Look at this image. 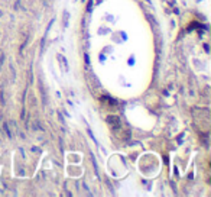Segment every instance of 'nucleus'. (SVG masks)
<instances>
[{
  "label": "nucleus",
  "instance_id": "obj_1",
  "mask_svg": "<svg viewBox=\"0 0 211 197\" xmlns=\"http://www.w3.org/2000/svg\"><path fill=\"white\" fill-rule=\"evenodd\" d=\"M106 122H107V125L110 126L113 130H117L120 129V126H121V122H120V117L117 115H109L106 117Z\"/></svg>",
  "mask_w": 211,
  "mask_h": 197
},
{
  "label": "nucleus",
  "instance_id": "obj_2",
  "mask_svg": "<svg viewBox=\"0 0 211 197\" xmlns=\"http://www.w3.org/2000/svg\"><path fill=\"white\" fill-rule=\"evenodd\" d=\"M58 58H59V60H61V61H62V64H64V67H65V70H70V65H68V63H67V58L64 57V55H61V54H59V55H58Z\"/></svg>",
  "mask_w": 211,
  "mask_h": 197
},
{
  "label": "nucleus",
  "instance_id": "obj_3",
  "mask_svg": "<svg viewBox=\"0 0 211 197\" xmlns=\"http://www.w3.org/2000/svg\"><path fill=\"white\" fill-rule=\"evenodd\" d=\"M3 128H5V132L7 135V138H12V132L9 129V125H7V122H3Z\"/></svg>",
  "mask_w": 211,
  "mask_h": 197
},
{
  "label": "nucleus",
  "instance_id": "obj_4",
  "mask_svg": "<svg viewBox=\"0 0 211 197\" xmlns=\"http://www.w3.org/2000/svg\"><path fill=\"white\" fill-rule=\"evenodd\" d=\"M68 18H70L68 12H64V28H67L68 26Z\"/></svg>",
  "mask_w": 211,
  "mask_h": 197
},
{
  "label": "nucleus",
  "instance_id": "obj_5",
  "mask_svg": "<svg viewBox=\"0 0 211 197\" xmlns=\"http://www.w3.org/2000/svg\"><path fill=\"white\" fill-rule=\"evenodd\" d=\"M93 5H94V3H93V0H88V5H87V12H88V13L91 12V9H93Z\"/></svg>",
  "mask_w": 211,
  "mask_h": 197
},
{
  "label": "nucleus",
  "instance_id": "obj_6",
  "mask_svg": "<svg viewBox=\"0 0 211 197\" xmlns=\"http://www.w3.org/2000/svg\"><path fill=\"white\" fill-rule=\"evenodd\" d=\"M84 58H86V64L90 65V57H88V54H84Z\"/></svg>",
  "mask_w": 211,
  "mask_h": 197
},
{
  "label": "nucleus",
  "instance_id": "obj_7",
  "mask_svg": "<svg viewBox=\"0 0 211 197\" xmlns=\"http://www.w3.org/2000/svg\"><path fill=\"white\" fill-rule=\"evenodd\" d=\"M43 47H45V38H42L41 41V52H43Z\"/></svg>",
  "mask_w": 211,
  "mask_h": 197
},
{
  "label": "nucleus",
  "instance_id": "obj_8",
  "mask_svg": "<svg viewBox=\"0 0 211 197\" xmlns=\"http://www.w3.org/2000/svg\"><path fill=\"white\" fill-rule=\"evenodd\" d=\"M0 97H2V99H0V101H2V105H5V93H3V92L0 93Z\"/></svg>",
  "mask_w": 211,
  "mask_h": 197
},
{
  "label": "nucleus",
  "instance_id": "obj_9",
  "mask_svg": "<svg viewBox=\"0 0 211 197\" xmlns=\"http://www.w3.org/2000/svg\"><path fill=\"white\" fill-rule=\"evenodd\" d=\"M3 60H5V55H3V54H0V67H2V63H3Z\"/></svg>",
  "mask_w": 211,
  "mask_h": 197
},
{
  "label": "nucleus",
  "instance_id": "obj_10",
  "mask_svg": "<svg viewBox=\"0 0 211 197\" xmlns=\"http://www.w3.org/2000/svg\"><path fill=\"white\" fill-rule=\"evenodd\" d=\"M129 64H130V65H133V64H134V60H133V58H130V60H129Z\"/></svg>",
  "mask_w": 211,
  "mask_h": 197
},
{
  "label": "nucleus",
  "instance_id": "obj_11",
  "mask_svg": "<svg viewBox=\"0 0 211 197\" xmlns=\"http://www.w3.org/2000/svg\"><path fill=\"white\" fill-rule=\"evenodd\" d=\"M148 2H149V0H148Z\"/></svg>",
  "mask_w": 211,
  "mask_h": 197
}]
</instances>
